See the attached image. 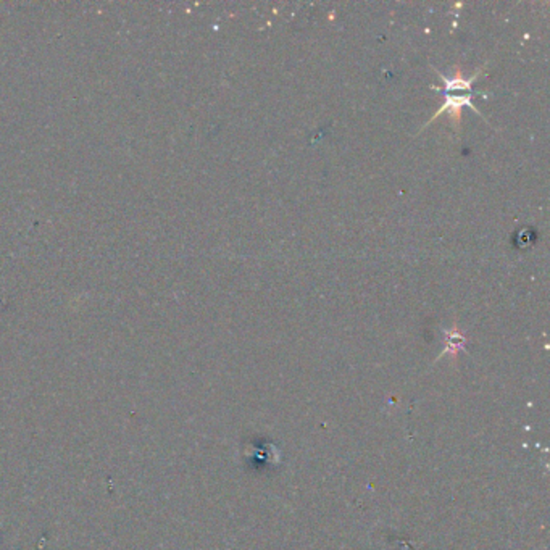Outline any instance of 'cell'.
<instances>
[{
	"mask_svg": "<svg viewBox=\"0 0 550 550\" xmlns=\"http://www.w3.org/2000/svg\"><path fill=\"white\" fill-rule=\"evenodd\" d=\"M471 100H473V95H471V94H465V95H447V97H445L444 105L441 107L439 112L436 113V115H434L433 118H431L429 123H433L434 120H438V118H439L444 112H449L450 115H452V118H454V120L458 121V118H460L458 115H460L462 107H463V105L473 107ZM473 109H474V107H473ZM429 123H428V125H429Z\"/></svg>",
	"mask_w": 550,
	"mask_h": 550,
	"instance_id": "6da1fadb",
	"label": "cell"
}]
</instances>
